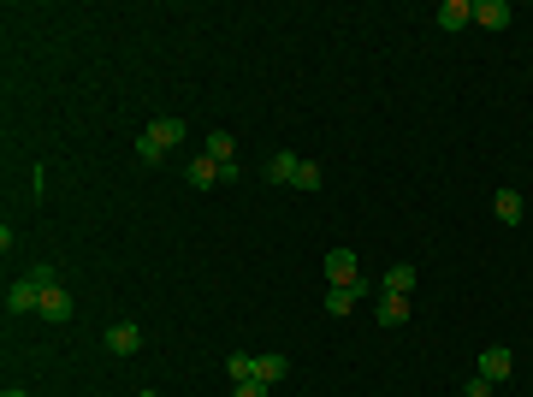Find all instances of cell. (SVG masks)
Returning a JSON list of instances; mask_svg holds the SVG:
<instances>
[{
  "mask_svg": "<svg viewBox=\"0 0 533 397\" xmlns=\"http://www.w3.org/2000/svg\"><path fill=\"white\" fill-rule=\"evenodd\" d=\"M184 137H190V125H184L178 113H167V119H155V125H149V131L137 137V155H142V160H160L167 149H178Z\"/></svg>",
  "mask_w": 533,
  "mask_h": 397,
  "instance_id": "cell-1",
  "label": "cell"
},
{
  "mask_svg": "<svg viewBox=\"0 0 533 397\" xmlns=\"http://www.w3.org/2000/svg\"><path fill=\"white\" fill-rule=\"evenodd\" d=\"M6 309H13V314H42V284L30 279V273H24V279H13V284H6Z\"/></svg>",
  "mask_w": 533,
  "mask_h": 397,
  "instance_id": "cell-2",
  "label": "cell"
},
{
  "mask_svg": "<svg viewBox=\"0 0 533 397\" xmlns=\"http://www.w3.org/2000/svg\"><path fill=\"white\" fill-rule=\"evenodd\" d=\"M362 297H367V279H356V284H332V291H326V314H338V320H344V314H350Z\"/></svg>",
  "mask_w": 533,
  "mask_h": 397,
  "instance_id": "cell-3",
  "label": "cell"
},
{
  "mask_svg": "<svg viewBox=\"0 0 533 397\" xmlns=\"http://www.w3.org/2000/svg\"><path fill=\"white\" fill-rule=\"evenodd\" d=\"M474 24L510 30V24H516V6H510V0H474Z\"/></svg>",
  "mask_w": 533,
  "mask_h": 397,
  "instance_id": "cell-4",
  "label": "cell"
},
{
  "mask_svg": "<svg viewBox=\"0 0 533 397\" xmlns=\"http://www.w3.org/2000/svg\"><path fill=\"white\" fill-rule=\"evenodd\" d=\"M107 350H113V356H137V350H142V327H137V320L107 327Z\"/></svg>",
  "mask_w": 533,
  "mask_h": 397,
  "instance_id": "cell-5",
  "label": "cell"
},
{
  "mask_svg": "<svg viewBox=\"0 0 533 397\" xmlns=\"http://www.w3.org/2000/svg\"><path fill=\"white\" fill-rule=\"evenodd\" d=\"M510 374H516V356H510V350H480V380L504 385Z\"/></svg>",
  "mask_w": 533,
  "mask_h": 397,
  "instance_id": "cell-6",
  "label": "cell"
},
{
  "mask_svg": "<svg viewBox=\"0 0 533 397\" xmlns=\"http://www.w3.org/2000/svg\"><path fill=\"white\" fill-rule=\"evenodd\" d=\"M71 309H77V302L66 297V284H54V291H42V320H54V327H66V320H71Z\"/></svg>",
  "mask_w": 533,
  "mask_h": 397,
  "instance_id": "cell-7",
  "label": "cell"
},
{
  "mask_svg": "<svg viewBox=\"0 0 533 397\" xmlns=\"http://www.w3.org/2000/svg\"><path fill=\"white\" fill-rule=\"evenodd\" d=\"M285 374H291V356H279V350L255 356V380H261V385H279Z\"/></svg>",
  "mask_w": 533,
  "mask_h": 397,
  "instance_id": "cell-8",
  "label": "cell"
},
{
  "mask_svg": "<svg viewBox=\"0 0 533 397\" xmlns=\"http://www.w3.org/2000/svg\"><path fill=\"white\" fill-rule=\"evenodd\" d=\"M379 291H385V297H409V291H415V267H409V261H397V267H385V279H379Z\"/></svg>",
  "mask_w": 533,
  "mask_h": 397,
  "instance_id": "cell-9",
  "label": "cell"
},
{
  "mask_svg": "<svg viewBox=\"0 0 533 397\" xmlns=\"http://www.w3.org/2000/svg\"><path fill=\"white\" fill-rule=\"evenodd\" d=\"M374 320H379L385 332H392V327H403V320H409V297H385V291H379V309H374Z\"/></svg>",
  "mask_w": 533,
  "mask_h": 397,
  "instance_id": "cell-10",
  "label": "cell"
},
{
  "mask_svg": "<svg viewBox=\"0 0 533 397\" xmlns=\"http://www.w3.org/2000/svg\"><path fill=\"white\" fill-rule=\"evenodd\" d=\"M326 279H332V284H356V279H362L350 249H332V256H326Z\"/></svg>",
  "mask_w": 533,
  "mask_h": 397,
  "instance_id": "cell-11",
  "label": "cell"
},
{
  "mask_svg": "<svg viewBox=\"0 0 533 397\" xmlns=\"http://www.w3.org/2000/svg\"><path fill=\"white\" fill-rule=\"evenodd\" d=\"M202 155H208V160H220V167H238V160H231V155H238V142H231V131H208V142H202Z\"/></svg>",
  "mask_w": 533,
  "mask_h": 397,
  "instance_id": "cell-12",
  "label": "cell"
},
{
  "mask_svg": "<svg viewBox=\"0 0 533 397\" xmlns=\"http://www.w3.org/2000/svg\"><path fill=\"white\" fill-rule=\"evenodd\" d=\"M463 24H474V0H445L438 6V30H463Z\"/></svg>",
  "mask_w": 533,
  "mask_h": 397,
  "instance_id": "cell-13",
  "label": "cell"
},
{
  "mask_svg": "<svg viewBox=\"0 0 533 397\" xmlns=\"http://www.w3.org/2000/svg\"><path fill=\"white\" fill-rule=\"evenodd\" d=\"M184 178H190L196 190H208V185H220V178H225V167H220V160H208V155H202V160H190V167H184Z\"/></svg>",
  "mask_w": 533,
  "mask_h": 397,
  "instance_id": "cell-14",
  "label": "cell"
},
{
  "mask_svg": "<svg viewBox=\"0 0 533 397\" xmlns=\"http://www.w3.org/2000/svg\"><path fill=\"white\" fill-rule=\"evenodd\" d=\"M291 178H296V155H291V149L266 155V185H291Z\"/></svg>",
  "mask_w": 533,
  "mask_h": 397,
  "instance_id": "cell-15",
  "label": "cell"
},
{
  "mask_svg": "<svg viewBox=\"0 0 533 397\" xmlns=\"http://www.w3.org/2000/svg\"><path fill=\"white\" fill-rule=\"evenodd\" d=\"M492 213H498L504 226H521V190H498V196H492Z\"/></svg>",
  "mask_w": 533,
  "mask_h": 397,
  "instance_id": "cell-16",
  "label": "cell"
},
{
  "mask_svg": "<svg viewBox=\"0 0 533 397\" xmlns=\"http://www.w3.org/2000/svg\"><path fill=\"white\" fill-rule=\"evenodd\" d=\"M296 190H321L326 185V172H321V160H296V178H291Z\"/></svg>",
  "mask_w": 533,
  "mask_h": 397,
  "instance_id": "cell-17",
  "label": "cell"
},
{
  "mask_svg": "<svg viewBox=\"0 0 533 397\" xmlns=\"http://www.w3.org/2000/svg\"><path fill=\"white\" fill-rule=\"evenodd\" d=\"M225 374H231V385H249L255 380V356H243V350L225 356Z\"/></svg>",
  "mask_w": 533,
  "mask_h": 397,
  "instance_id": "cell-18",
  "label": "cell"
},
{
  "mask_svg": "<svg viewBox=\"0 0 533 397\" xmlns=\"http://www.w3.org/2000/svg\"><path fill=\"white\" fill-rule=\"evenodd\" d=\"M30 279L42 284V291H54V284H59V273H54V267H48V261H36V267H30Z\"/></svg>",
  "mask_w": 533,
  "mask_h": 397,
  "instance_id": "cell-19",
  "label": "cell"
},
{
  "mask_svg": "<svg viewBox=\"0 0 533 397\" xmlns=\"http://www.w3.org/2000/svg\"><path fill=\"white\" fill-rule=\"evenodd\" d=\"M231 397H273V385H261V380H249V385H231Z\"/></svg>",
  "mask_w": 533,
  "mask_h": 397,
  "instance_id": "cell-20",
  "label": "cell"
},
{
  "mask_svg": "<svg viewBox=\"0 0 533 397\" xmlns=\"http://www.w3.org/2000/svg\"><path fill=\"white\" fill-rule=\"evenodd\" d=\"M463 397H492V380H480V374H474V380L463 385Z\"/></svg>",
  "mask_w": 533,
  "mask_h": 397,
  "instance_id": "cell-21",
  "label": "cell"
},
{
  "mask_svg": "<svg viewBox=\"0 0 533 397\" xmlns=\"http://www.w3.org/2000/svg\"><path fill=\"white\" fill-rule=\"evenodd\" d=\"M0 397H30V392H0Z\"/></svg>",
  "mask_w": 533,
  "mask_h": 397,
  "instance_id": "cell-22",
  "label": "cell"
}]
</instances>
